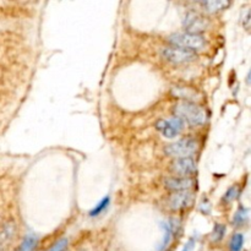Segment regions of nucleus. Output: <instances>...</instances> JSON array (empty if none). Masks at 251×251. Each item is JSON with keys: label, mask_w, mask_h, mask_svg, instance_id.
<instances>
[{"label": "nucleus", "mask_w": 251, "mask_h": 251, "mask_svg": "<svg viewBox=\"0 0 251 251\" xmlns=\"http://www.w3.org/2000/svg\"><path fill=\"white\" fill-rule=\"evenodd\" d=\"M173 114L184 124L188 123L190 126H200L205 124L207 119V114L201 105H199L198 103L183 102V100L174 105Z\"/></svg>", "instance_id": "nucleus-1"}, {"label": "nucleus", "mask_w": 251, "mask_h": 251, "mask_svg": "<svg viewBox=\"0 0 251 251\" xmlns=\"http://www.w3.org/2000/svg\"><path fill=\"white\" fill-rule=\"evenodd\" d=\"M168 41L171 42L173 47L186 49L196 53L198 50H202L207 46L206 38L202 34H194L189 32H178L173 33L168 37Z\"/></svg>", "instance_id": "nucleus-2"}, {"label": "nucleus", "mask_w": 251, "mask_h": 251, "mask_svg": "<svg viewBox=\"0 0 251 251\" xmlns=\"http://www.w3.org/2000/svg\"><path fill=\"white\" fill-rule=\"evenodd\" d=\"M198 149V141L195 139H191V137H186V139H181L179 141L173 142V144L167 145L164 147V152H166L167 156L178 159L191 157L196 153Z\"/></svg>", "instance_id": "nucleus-3"}, {"label": "nucleus", "mask_w": 251, "mask_h": 251, "mask_svg": "<svg viewBox=\"0 0 251 251\" xmlns=\"http://www.w3.org/2000/svg\"><path fill=\"white\" fill-rule=\"evenodd\" d=\"M210 26V21L196 11L186 12L183 19V27L185 28L184 32L194 34H202Z\"/></svg>", "instance_id": "nucleus-4"}, {"label": "nucleus", "mask_w": 251, "mask_h": 251, "mask_svg": "<svg viewBox=\"0 0 251 251\" xmlns=\"http://www.w3.org/2000/svg\"><path fill=\"white\" fill-rule=\"evenodd\" d=\"M162 56L172 64H188L198 58V54L178 47H167L162 50Z\"/></svg>", "instance_id": "nucleus-5"}, {"label": "nucleus", "mask_w": 251, "mask_h": 251, "mask_svg": "<svg viewBox=\"0 0 251 251\" xmlns=\"http://www.w3.org/2000/svg\"><path fill=\"white\" fill-rule=\"evenodd\" d=\"M184 123L176 117L171 118V119H161L156 123V127L163 136L167 139H173L176 137L184 129Z\"/></svg>", "instance_id": "nucleus-6"}, {"label": "nucleus", "mask_w": 251, "mask_h": 251, "mask_svg": "<svg viewBox=\"0 0 251 251\" xmlns=\"http://www.w3.org/2000/svg\"><path fill=\"white\" fill-rule=\"evenodd\" d=\"M194 194L191 191H180V193H174L169 196L167 201V206L173 211H183L191 207L194 203Z\"/></svg>", "instance_id": "nucleus-7"}, {"label": "nucleus", "mask_w": 251, "mask_h": 251, "mask_svg": "<svg viewBox=\"0 0 251 251\" xmlns=\"http://www.w3.org/2000/svg\"><path fill=\"white\" fill-rule=\"evenodd\" d=\"M171 169L173 173L178 176H189L196 173L198 164L193 157H186V158H178L172 163Z\"/></svg>", "instance_id": "nucleus-8"}, {"label": "nucleus", "mask_w": 251, "mask_h": 251, "mask_svg": "<svg viewBox=\"0 0 251 251\" xmlns=\"http://www.w3.org/2000/svg\"><path fill=\"white\" fill-rule=\"evenodd\" d=\"M167 189L174 191V193H180V191H190V189L195 185V180L190 176H171L164 181Z\"/></svg>", "instance_id": "nucleus-9"}, {"label": "nucleus", "mask_w": 251, "mask_h": 251, "mask_svg": "<svg viewBox=\"0 0 251 251\" xmlns=\"http://www.w3.org/2000/svg\"><path fill=\"white\" fill-rule=\"evenodd\" d=\"M172 95L178 100H183V102L196 103L202 98L200 92L191 87H185V86H174L172 88Z\"/></svg>", "instance_id": "nucleus-10"}, {"label": "nucleus", "mask_w": 251, "mask_h": 251, "mask_svg": "<svg viewBox=\"0 0 251 251\" xmlns=\"http://www.w3.org/2000/svg\"><path fill=\"white\" fill-rule=\"evenodd\" d=\"M15 233H16V225H15V222L10 221V222L5 223L2 226V228L0 229V251H2L9 245V243L14 238Z\"/></svg>", "instance_id": "nucleus-11"}, {"label": "nucleus", "mask_w": 251, "mask_h": 251, "mask_svg": "<svg viewBox=\"0 0 251 251\" xmlns=\"http://www.w3.org/2000/svg\"><path fill=\"white\" fill-rule=\"evenodd\" d=\"M201 6L208 14H217V12H221L227 9V7H229L230 1H227V0H210V1L201 2Z\"/></svg>", "instance_id": "nucleus-12"}, {"label": "nucleus", "mask_w": 251, "mask_h": 251, "mask_svg": "<svg viewBox=\"0 0 251 251\" xmlns=\"http://www.w3.org/2000/svg\"><path fill=\"white\" fill-rule=\"evenodd\" d=\"M248 218H249V210L244 206H240L233 217V225L235 227H243L248 222Z\"/></svg>", "instance_id": "nucleus-13"}, {"label": "nucleus", "mask_w": 251, "mask_h": 251, "mask_svg": "<svg viewBox=\"0 0 251 251\" xmlns=\"http://www.w3.org/2000/svg\"><path fill=\"white\" fill-rule=\"evenodd\" d=\"M38 244V238L33 234H28L24 238L17 251H34Z\"/></svg>", "instance_id": "nucleus-14"}, {"label": "nucleus", "mask_w": 251, "mask_h": 251, "mask_svg": "<svg viewBox=\"0 0 251 251\" xmlns=\"http://www.w3.org/2000/svg\"><path fill=\"white\" fill-rule=\"evenodd\" d=\"M244 247V234L235 233L229 243V251H242Z\"/></svg>", "instance_id": "nucleus-15"}, {"label": "nucleus", "mask_w": 251, "mask_h": 251, "mask_svg": "<svg viewBox=\"0 0 251 251\" xmlns=\"http://www.w3.org/2000/svg\"><path fill=\"white\" fill-rule=\"evenodd\" d=\"M109 203H110V198L109 196H105V198L103 199V200H100V203H98L97 206H95V208L91 211L90 212L91 217H97V216L102 215V213L108 208Z\"/></svg>", "instance_id": "nucleus-16"}, {"label": "nucleus", "mask_w": 251, "mask_h": 251, "mask_svg": "<svg viewBox=\"0 0 251 251\" xmlns=\"http://www.w3.org/2000/svg\"><path fill=\"white\" fill-rule=\"evenodd\" d=\"M239 196H240V188L238 185H233L232 188H229L227 191H226L225 196H223V202L232 203L233 201L237 200Z\"/></svg>", "instance_id": "nucleus-17"}, {"label": "nucleus", "mask_w": 251, "mask_h": 251, "mask_svg": "<svg viewBox=\"0 0 251 251\" xmlns=\"http://www.w3.org/2000/svg\"><path fill=\"white\" fill-rule=\"evenodd\" d=\"M226 230H227V229H226L225 225H220V223L215 225L212 233H211V240H212V242H215V243L221 242V240L225 238Z\"/></svg>", "instance_id": "nucleus-18"}, {"label": "nucleus", "mask_w": 251, "mask_h": 251, "mask_svg": "<svg viewBox=\"0 0 251 251\" xmlns=\"http://www.w3.org/2000/svg\"><path fill=\"white\" fill-rule=\"evenodd\" d=\"M48 251H69V242L66 238L56 240Z\"/></svg>", "instance_id": "nucleus-19"}, {"label": "nucleus", "mask_w": 251, "mask_h": 251, "mask_svg": "<svg viewBox=\"0 0 251 251\" xmlns=\"http://www.w3.org/2000/svg\"><path fill=\"white\" fill-rule=\"evenodd\" d=\"M200 210H201V212L205 213V215H208V213H210L211 205H210V202H208L207 199H205V200H203L202 202H201V207H200Z\"/></svg>", "instance_id": "nucleus-20"}, {"label": "nucleus", "mask_w": 251, "mask_h": 251, "mask_svg": "<svg viewBox=\"0 0 251 251\" xmlns=\"http://www.w3.org/2000/svg\"><path fill=\"white\" fill-rule=\"evenodd\" d=\"M194 247H195V239H194V238H191V239H189V242L184 245L183 250L181 251H191L194 249Z\"/></svg>", "instance_id": "nucleus-21"}, {"label": "nucleus", "mask_w": 251, "mask_h": 251, "mask_svg": "<svg viewBox=\"0 0 251 251\" xmlns=\"http://www.w3.org/2000/svg\"><path fill=\"white\" fill-rule=\"evenodd\" d=\"M249 21H250V12H249V10H247V12H245V17H244V20H243V22H244V26L247 27V28H249Z\"/></svg>", "instance_id": "nucleus-22"}]
</instances>
